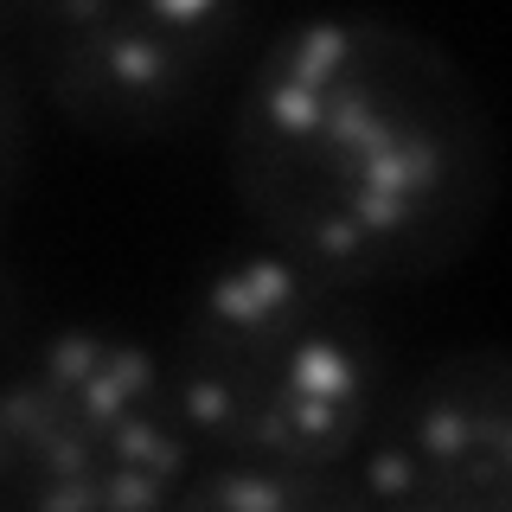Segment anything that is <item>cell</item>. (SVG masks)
Wrapping results in <instances>:
<instances>
[{"label": "cell", "mask_w": 512, "mask_h": 512, "mask_svg": "<svg viewBox=\"0 0 512 512\" xmlns=\"http://www.w3.org/2000/svg\"><path fill=\"white\" fill-rule=\"evenodd\" d=\"M167 384L192 448L212 461L352 468V448L391 391V346L359 288L250 244L186 295Z\"/></svg>", "instance_id": "7a4b0ae2"}, {"label": "cell", "mask_w": 512, "mask_h": 512, "mask_svg": "<svg viewBox=\"0 0 512 512\" xmlns=\"http://www.w3.org/2000/svg\"><path fill=\"white\" fill-rule=\"evenodd\" d=\"M26 160H32L26 90H20V77L7 71V58H0V224H7L13 199H20V186H26Z\"/></svg>", "instance_id": "52a82bcc"}, {"label": "cell", "mask_w": 512, "mask_h": 512, "mask_svg": "<svg viewBox=\"0 0 512 512\" xmlns=\"http://www.w3.org/2000/svg\"><path fill=\"white\" fill-rule=\"evenodd\" d=\"M26 327H32V295H26V282L13 276V263L0 256V359H13V352L26 346Z\"/></svg>", "instance_id": "ba28073f"}, {"label": "cell", "mask_w": 512, "mask_h": 512, "mask_svg": "<svg viewBox=\"0 0 512 512\" xmlns=\"http://www.w3.org/2000/svg\"><path fill=\"white\" fill-rule=\"evenodd\" d=\"M39 90L90 141H173L231 103L263 0H39L26 13Z\"/></svg>", "instance_id": "277c9868"}, {"label": "cell", "mask_w": 512, "mask_h": 512, "mask_svg": "<svg viewBox=\"0 0 512 512\" xmlns=\"http://www.w3.org/2000/svg\"><path fill=\"white\" fill-rule=\"evenodd\" d=\"M224 173L256 244L346 288H410L480 244L500 135L461 58L391 13H308L231 90Z\"/></svg>", "instance_id": "6da1fadb"}, {"label": "cell", "mask_w": 512, "mask_h": 512, "mask_svg": "<svg viewBox=\"0 0 512 512\" xmlns=\"http://www.w3.org/2000/svg\"><path fill=\"white\" fill-rule=\"evenodd\" d=\"M32 7H39V0H0V20H26Z\"/></svg>", "instance_id": "9c48e42d"}, {"label": "cell", "mask_w": 512, "mask_h": 512, "mask_svg": "<svg viewBox=\"0 0 512 512\" xmlns=\"http://www.w3.org/2000/svg\"><path fill=\"white\" fill-rule=\"evenodd\" d=\"M167 359L116 327H58L0 359V506H167L192 468Z\"/></svg>", "instance_id": "3957f363"}, {"label": "cell", "mask_w": 512, "mask_h": 512, "mask_svg": "<svg viewBox=\"0 0 512 512\" xmlns=\"http://www.w3.org/2000/svg\"><path fill=\"white\" fill-rule=\"evenodd\" d=\"M359 500L397 512L512 506V365L500 346H455L404 384L391 378L352 448Z\"/></svg>", "instance_id": "5b68a950"}, {"label": "cell", "mask_w": 512, "mask_h": 512, "mask_svg": "<svg viewBox=\"0 0 512 512\" xmlns=\"http://www.w3.org/2000/svg\"><path fill=\"white\" fill-rule=\"evenodd\" d=\"M173 506H359L352 468H276V461L192 455Z\"/></svg>", "instance_id": "8992f818"}]
</instances>
